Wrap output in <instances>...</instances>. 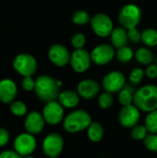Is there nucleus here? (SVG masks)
<instances>
[{
	"mask_svg": "<svg viewBox=\"0 0 157 158\" xmlns=\"http://www.w3.org/2000/svg\"><path fill=\"white\" fill-rule=\"evenodd\" d=\"M61 81H56L48 75H41L35 80V94L43 102L56 101L59 95Z\"/></svg>",
	"mask_w": 157,
	"mask_h": 158,
	"instance_id": "1",
	"label": "nucleus"
},
{
	"mask_svg": "<svg viewBox=\"0 0 157 158\" xmlns=\"http://www.w3.org/2000/svg\"><path fill=\"white\" fill-rule=\"evenodd\" d=\"M133 105L143 112H152L157 109V86L147 84L136 90Z\"/></svg>",
	"mask_w": 157,
	"mask_h": 158,
	"instance_id": "2",
	"label": "nucleus"
},
{
	"mask_svg": "<svg viewBox=\"0 0 157 158\" xmlns=\"http://www.w3.org/2000/svg\"><path fill=\"white\" fill-rule=\"evenodd\" d=\"M93 122L91 115L83 110L77 109L70 112L63 120V128L68 133H77L87 131Z\"/></svg>",
	"mask_w": 157,
	"mask_h": 158,
	"instance_id": "3",
	"label": "nucleus"
},
{
	"mask_svg": "<svg viewBox=\"0 0 157 158\" xmlns=\"http://www.w3.org/2000/svg\"><path fill=\"white\" fill-rule=\"evenodd\" d=\"M142 10L135 4L125 5L118 12V21L124 29L136 28L142 19Z\"/></svg>",
	"mask_w": 157,
	"mask_h": 158,
	"instance_id": "4",
	"label": "nucleus"
},
{
	"mask_svg": "<svg viewBox=\"0 0 157 158\" xmlns=\"http://www.w3.org/2000/svg\"><path fill=\"white\" fill-rule=\"evenodd\" d=\"M13 67L23 77H31L36 72L38 65L36 59L31 55L19 54L15 57Z\"/></svg>",
	"mask_w": 157,
	"mask_h": 158,
	"instance_id": "5",
	"label": "nucleus"
},
{
	"mask_svg": "<svg viewBox=\"0 0 157 158\" xmlns=\"http://www.w3.org/2000/svg\"><path fill=\"white\" fill-rule=\"evenodd\" d=\"M90 24L93 32L97 36L103 38L110 36L114 30V25L111 19L105 13L95 14L91 19Z\"/></svg>",
	"mask_w": 157,
	"mask_h": 158,
	"instance_id": "6",
	"label": "nucleus"
},
{
	"mask_svg": "<svg viewBox=\"0 0 157 158\" xmlns=\"http://www.w3.org/2000/svg\"><path fill=\"white\" fill-rule=\"evenodd\" d=\"M64 148V140L56 132L48 134L43 142V154L49 158H56L60 156Z\"/></svg>",
	"mask_w": 157,
	"mask_h": 158,
	"instance_id": "7",
	"label": "nucleus"
},
{
	"mask_svg": "<svg viewBox=\"0 0 157 158\" xmlns=\"http://www.w3.org/2000/svg\"><path fill=\"white\" fill-rule=\"evenodd\" d=\"M141 118V110L132 105L122 106L118 112L119 124L126 129H132L138 125Z\"/></svg>",
	"mask_w": 157,
	"mask_h": 158,
	"instance_id": "8",
	"label": "nucleus"
},
{
	"mask_svg": "<svg viewBox=\"0 0 157 158\" xmlns=\"http://www.w3.org/2000/svg\"><path fill=\"white\" fill-rule=\"evenodd\" d=\"M125 85V75L118 70H114L107 73L102 81V87L104 88L105 92H107L109 94L118 93Z\"/></svg>",
	"mask_w": 157,
	"mask_h": 158,
	"instance_id": "9",
	"label": "nucleus"
},
{
	"mask_svg": "<svg viewBox=\"0 0 157 158\" xmlns=\"http://www.w3.org/2000/svg\"><path fill=\"white\" fill-rule=\"evenodd\" d=\"M42 114L44 121L49 125H57L65 118L64 107L56 100L46 103Z\"/></svg>",
	"mask_w": 157,
	"mask_h": 158,
	"instance_id": "10",
	"label": "nucleus"
},
{
	"mask_svg": "<svg viewBox=\"0 0 157 158\" xmlns=\"http://www.w3.org/2000/svg\"><path fill=\"white\" fill-rule=\"evenodd\" d=\"M116 56V52L114 47L107 44H102L95 46L92 53V61L98 66H104L110 63Z\"/></svg>",
	"mask_w": 157,
	"mask_h": 158,
	"instance_id": "11",
	"label": "nucleus"
},
{
	"mask_svg": "<svg viewBox=\"0 0 157 158\" xmlns=\"http://www.w3.org/2000/svg\"><path fill=\"white\" fill-rule=\"evenodd\" d=\"M36 139L28 132L18 135L14 141L15 151L21 156H28L33 153L36 148Z\"/></svg>",
	"mask_w": 157,
	"mask_h": 158,
	"instance_id": "12",
	"label": "nucleus"
},
{
	"mask_svg": "<svg viewBox=\"0 0 157 158\" xmlns=\"http://www.w3.org/2000/svg\"><path fill=\"white\" fill-rule=\"evenodd\" d=\"M91 55L85 49H76L70 56V66L72 69L78 73L87 71L92 64Z\"/></svg>",
	"mask_w": 157,
	"mask_h": 158,
	"instance_id": "13",
	"label": "nucleus"
},
{
	"mask_svg": "<svg viewBox=\"0 0 157 158\" xmlns=\"http://www.w3.org/2000/svg\"><path fill=\"white\" fill-rule=\"evenodd\" d=\"M101 91L100 83L93 79H85L79 82L77 93L81 98L84 100H92L95 98Z\"/></svg>",
	"mask_w": 157,
	"mask_h": 158,
	"instance_id": "14",
	"label": "nucleus"
},
{
	"mask_svg": "<svg viewBox=\"0 0 157 158\" xmlns=\"http://www.w3.org/2000/svg\"><path fill=\"white\" fill-rule=\"evenodd\" d=\"M48 56L50 61L56 67H65L70 61L71 55L68 48L60 44H54L48 51Z\"/></svg>",
	"mask_w": 157,
	"mask_h": 158,
	"instance_id": "15",
	"label": "nucleus"
},
{
	"mask_svg": "<svg viewBox=\"0 0 157 158\" xmlns=\"http://www.w3.org/2000/svg\"><path fill=\"white\" fill-rule=\"evenodd\" d=\"M44 118L43 114L38 111H32L29 113L24 121V128L30 134L36 135L42 132L44 127Z\"/></svg>",
	"mask_w": 157,
	"mask_h": 158,
	"instance_id": "16",
	"label": "nucleus"
},
{
	"mask_svg": "<svg viewBox=\"0 0 157 158\" xmlns=\"http://www.w3.org/2000/svg\"><path fill=\"white\" fill-rule=\"evenodd\" d=\"M17 85L12 80L3 79L0 81V101L8 104L12 103L17 95Z\"/></svg>",
	"mask_w": 157,
	"mask_h": 158,
	"instance_id": "17",
	"label": "nucleus"
},
{
	"mask_svg": "<svg viewBox=\"0 0 157 158\" xmlns=\"http://www.w3.org/2000/svg\"><path fill=\"white\" fill-rule=\"evenodd\" d=\"M57 100L63 107L70 109L76 107L80 104L81 96L75 91L66 90L59 94Z\"/></svg>",
	"mask_w": 157,
	"mask_h": 158,
	"instance_id": "18",
	"label": "nucleus"
},
{
	"mask_svg": "<svg viewBox=\"0 0 157 158\" xmlns=\"http://www.w3.org/2000/svg\"><path fill=\"white\" fill-rule=\"evenodd\" d=\"M110 39H111L112 45L118 49L126 46L129 42L128 31L123 27L115 28L110 35Z\"/></svg>",
	"mask_w": 157,
	"mask_h": 158,
	"instance_id": "19",
	"label": "nucleus"
},
{
	"mask_svg": "<svg viewBox=\"0 0 157 158\" xmlns=\"http://www.w3.org/2000/svg\"><path fill=\"white\" fill-rule=\"evenodd\" d=\"M135 90L133 85L131 84H126L119 92L118 95V102L122 106H130L133 104L134 100V94H135Z\"/></svg>",
	"mask_w": 157,
	"mask_h": 158,
	"instance_id": "20",
	"label": "nucleus"
},
{
	"mask_svg": "<svg viewBox=\"0 0 157 158\" xmlns=\"http://www.w3.org/2000/svg\"><path fill=\"white\" fill-rule=\"evenodd\" d=\"M105 134L104 128L101 123L93 121L89 128L87 129V136L88 139L93 143H99L103 140Z\"/></svg>",
	"mask_w": 157,
	"mask_h": 158,
	"instance_id": "21",
	"label": "nucleus"
},
{
	"mask_svg": "<svg viewBox=\"0 0 157 158\" xmlns=\"http://www.w3.org/2000/svg\"><path fill=\"white\" fill-rule=\"evenodd\" d=\"M136 60L142 65H151L155 60V56L151 50L146 47L139 48L135 53Z\"/></svg>",
	"mask_w": 157,
	"mask_h": 158,
	"instance_id": "22",
	"label": "nucleus"
},
{
	"mask_svg": "<svg viewBox=\"0 0 157 158\" xmlns=\"http://www.w3.org/2000/svg\"><path fill=\"white\" fill-rule=\"evenodd\" d=\"M142 41L143 43L150 47L157 45V31L152 28L145 29L142 32Z\"/></svg>",
	"mask_w": 157,
	"mask_h": 158,
	"instance_id": "23",
	"label": "nucleus"
},
{
	"mask_svg": "<svg viewBox=\"0 0 157 158\" xmlns=\"http://www.w3.org/2000/svg\"><path fill=\"white\" fill-rule=\"evenodd\" d=\"M116 56L118 60L121 63H129L133 58V51L128 45L118 48L116 52Z\"/></svg>",
	"mask_w": 157,
	"mask_h": 158,
	"instance_id": "24",
	"label": "nucleus"
},
{
	"mask_svg": "<svg viewBox=\"0 0 157 158\" xmlns=\"http://www.w3.org/2000/svg\"><path fill=\"white\" fill-rule=\"evenodd\" d=\"M144 126L146 127L149 133L157 134V109L148 113L145 118Z\"/></svg>",
	"mask_w": 157,
	"mask_h": 158,
	"instance_id": "25",
	"label": "nucleus"
},
{
	"mask_svg": "<svg viewBox=\"0 0 157 158\" xmlns=\"http://www.w3.org/2000/svg\"><path fill=\"white\" fill-rule=\"evenodd\" d=\"M90 14L85 10H78L75 11L72 15V21L77 25H85L91 21Z\"/></svg>",
	"mask_w": 157,
	"mask_h": 158,
	"instance_id": "26",
	"label": "nucleus"
},
{
	"mask_svg": "<svg viewBox=\"0 0 157 158\" xmlns=\"http://www.w3.org/2000/svg\"><path fill=\"white\" fill-rule=\"evenodd\" d=\"M9 109L16 117H23L27 113V106L21 101H13L9 105Z\"/></svg>",
	"mask_w": 157,
	"mask_h": 158,
	"instance_id": "27",
	"label": "nucleus"
},
{
	"mask_svg": "<svg viewBox=\"0 0 157 158\" xmlns=\"http://www.w3.org/2000/svg\"><path fill=\"white\" fill-rule=\"evenodd\" d=\"M149 134L144 125H136L130 131V136L135 141H143Z\"/></svg>",
	"mask_w": 157,
	"mask_h": 158,
	"instance_id": "28",
	"label": "nucleus"
},
{
	"mask_svg": "<svg viewBox=\"0 0 157 158\" xmlns=\"http://www.w3.org/2000/svg\"><path fill=\"white\" fill-rule=\"evenodd\" d=\"M113 103H114L113 95L112 94H109L107 92L101 94L98 97V105L101 109L106 110V109L111 108V106H113Z\"/></svg>",
	"mask_w": 157,
	"mask_h": 158,
	"instance_id": "29",
	"label": "nucleus"
},
{
	"mask_svg": "<svg viewBox=\"0 0 157 158\" xmlns=\"http://www.w3.org/2000/svg\"><path fill=\"white\" fill-rule=\"evenodd\" d=\"M144 75H145V72L143 71V69H141V68L133 69L131 70L130 74V77H129L130 84L133 85V86L139 85L143 81V80L144 78Z\"/></svg>",
	"mask_w": 157,
	"mask_h": 158,
	"instance_id": "30",
	"label": "nucleus"
},
{
	"mask_svg": "<svg viewBox=\"0 0 157 158\" xmlns=\"http://www.w3.org/2000/svg\"><path fill=\"white\" fill-rule=\"evenodd\" d=\"M143 143L145 147L153 152L157 153V134L156 133H149L146 138L143 140Z\"/></svg>",
	"mask_w": 157,
	"mask_h": 158,
	"instance_id": "31",
	"label": "nucleus"
},
{
	"mask_svg": "<svg viewBox=\"0 0 157 158\" xmlns=\"http://www.w3.org/2000/svg\"><path fill=\"white\" fill-rule=\"evenodd\" d=\"M85 36L81 32H76L71 37V44L75 49H82L85 45Z\"/></svg>",
	"mask_w": 157,
	"mask_h": 158,
	"instance_id": "32",
	"label": "nucleus"
},
{
	"mask_svg": "<svg viewBox=\"0 0 157 158\" xmlns=\"http://www.w3.org/2000/svg\"><path fill=\"white\" fill-rule=\"evenodd\" d=\"M128 37H129V41L134 44H138L140 41H142V33L136 28L128 30Z\"/></svg>",
	"mask_w": 157,
	"mask_h": 158,
	"instance_id": "33",
	"label": "nucleus"
},
{
	"mask_svg": "<svg viewBox=\"0 0 157 158\" xmlns=\"http://www.w3.org/2000/svg\"><path fill=\"white\" fill-rule=\"evenodd\" d=\"M21 86L24 91L31 92L35 88V81L31 77H24L21 81Z\"/></svg>",
	"mask_w": 157,
	"mask_h": 158,
	"instance_id": "34",
	"label": "nucleus"
},
{
	"mask_svg": "<svg viewBox=\"0 0 157 158\" xmlns=\"http://www.w3.org/2000/svg\"><path fill=\"white\" fill-rule=\"evenodd\" d=\"M145 75L149 79H156L157 78V64H151L145 69Z\"/></svg>",
	"mask_w": 157,
	"mask_h": 158,
	"instance_id": "35",
	"label": "nucleus"
},
{
	"mask_svg": "<svg viewBox=\"0 0 157 158\" xmlns=\"http://www.w3.org/2000/svg\"><path fill=\"white\" fill-rule=\"evenodd\" d=\"M9 141V133L8 131L4 129L0 128V147L5 146Z\"/></svg>",
	"mask_w": 157,
	"mask_h": 158,
	"instance_id": "36",
	"label": "nucleus"
},
{
	"mask_svg": "<svg viewBox=\"0 0 157 158\" xmlns=\"http://www.w3.org/2000/svg\"><path fill=\"white\" fill-rule=\"evenodd\" d=\"M0 158H21V156H19L16 151L6 150L0 154Z\"/></svg>",
	"mask_w": 157,
	"mask_h": 158,
	"instance_id": "37",
	"label": "nucleus"
},
{
	"mask_svg": "<svg viewBox=\"0 0 157 158\" xmlns=\"http://www.w3.org/2000/svg\"><path fill=\"white\" fill-rule=\"evenodd\" d=\"M23 158H34V157H32V156H23Z\"/></svg>",
	"mask_w": 157,
	"mask_h": 158,
	"instance_id": "38",
	"label": "nucleus"
},
{
	"mask_svg": "<svg viewBox=\"0 0 157 158\" xmlns=\"http://www.w3.org/2000/svg\"><path fill=\"white\" fill-rule=\"evenodd\" d=\"M156 64H157V56H156Z\"/></svg>",
	"mask_w": 157,
	"mask_h": 158,
	"instance_id": "39",
	"label": "nucleus"
},
{
	"mask_svg": "<svg viewBox=\"0 0 157 158\" xmlns=\"http://www.w3.org/2000/svg\"><path fill=\"white\" fill-rule=\"evenodd\" d=\"M48 158H49V157H48Z\"/></svg>",
	"mask_w": 157,
	"mask_h": 158,
	"instance_id": "40",
	"label": "nucleus"
}]
</instances>
